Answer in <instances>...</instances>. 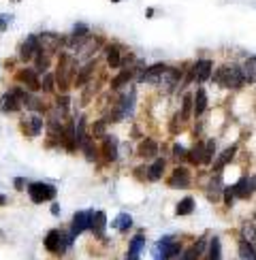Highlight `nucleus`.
Here are the masks:
<instances>
[{"instance_id": "c85d7f7f", "label": "nucleus", "mask_w": 256, "mask_h": 260, "mask_svg": "<svg viewBox=\"0 0 256 260\" xmlns=\"http://www.w3.org/2000/svg\"><path fill=\"white\" fill-rule=\"evenodd\" d=\"M195 209H197V201L192 197H186V199H181L175 205V215H177V218H184V215H190Z\"/></svg>"}, {"instance_id": "7c9ffc66", "label": "nucleus", "mask_w": 256, "mask_h": 260, "mask_svg": "<svg viewBox=\"0 0 256 260\" xmlns=\"http://www.w3.org/2000/svg\"><path fill=\"white\" fill-rule=\"evenodd\" d=\"M222 194H224V186L220 183V175L211 177L209 179V186H207V199L209 201H220Z\"/></svg>"}, {"instance_id": "8fccbe9b", "label": "nucleus", "mask_w": 256, "mask_h": 260, "mask_svg": "<svg viewBox=\"0 0 256 260\" xmlns=\"http://www.w3.org/2000/svg\"><path fill=\"white\" fill-rule=\"evenodd\" d=\"M11 3H21V0H11Z\"/></svg>"}, {"instance_id": "bb28decb", "label": "nucleus", "mask_w": 256, "mask_h": 260, "mask_svg": "<svg viewBox=\"0 0 256 260\" xmlns=\"http://www.w3.org/2000/svg\"><path fill=\"white\" fill-rule=\"evenodd\" d=\"M235 154H237V145H229V147L224 149L222 154L216 158V162H213V171H218V173H220V171H222V169L227 167L229 162L235 158Z\"/></svg>"}, {"instance_id": "e433bc0d", "label": "nucleus", "mask_w": 256, "mask_h": 260, "mask_svg": "<svg viewBox=\"0 0 256 260\" xmlns=\"http://www.w3.org/2000/svg\"><path fill=\"white\" fill-rule=\"evenodd\" d=\"M41 90L47 92V94H51L53 90H56V75L49 73V71L43 75V77H41Z\"/></svg>"}, {"instance_id": "4be33fe9", "label": "nucleus", "mask_w": 256, "mask_h": 260, "mask_svg": "<svg viewBox=\"0 0 256 260\" xmlns=\"http://www.w3.org/2000/svg\"><path fill=\"white\" fill-rule=\"evenodd\" d=\"M60 239H62V231L60 229H51L47 235H45V239H43V245H45V250L53 256H58L60 254Z\"/></svg>"}, {"instance_id": "f8f14e48", "label": "nucleus", "mask_w": 256, "mask_h": 260, "mask_svg": "<svg viewBox=\"0 0 256 260\" xmlns=\"http://www.w3.org/2000/svg\"><path fill=\"white\" fill-rule=\"evenodd\" d=\"M229 190L233 192V197H235V199H241V201L250 199L252 194L256 192V177L245 175V177H241L237 183H233Z\"/></svg>"}, {"instance_id": "a211bd4d", "label": "nucleus", "mask_w": 256, "mask_h": 260, "mask_svg": "<svg viewBox=\"0 0 256 260\" xmlns=\"http://www.w3.org/2000/svg\"><path fill=\"white\" fill-rule=\"evenodd\" d=\"M143 250H145V235L139 233V235H135L131 239V243H128L126 260H139V256H141Z\"/></svg>"}, {"instance_id": "423d86ee", "label": "nucleus", "mask_w": 256, "mask_h": 260, "mask_svg": "<svg viewBox=\"0 0 256 260\" xmlns=\"http://www.w3.org/2000/svg\"><path fill=\"white\" fill-rule=\"evenodd\" d=\"M39 43H41V51L53 56V53H60L62 47H67V37L58 35V32L45 30V32H39Z\"/></svg>"}, {"instance_id": "9b49d317", "label": "nucleus", "mask_w": 256, "mask_h": 260, "mask_svg": "<svg viewBox=\"0 0 256 260\" xmlns=\"http://www.w3.org/2000/svg\"><path fill=\"white\" fill-rule=\"evenodd\" d=\"M15 79L24 85V88L28 90V92H41V75L35 71V69H19L17 73H15Z\"/></svg>"}, {"instance_id": "2f4dec72", "label": "nucleus", "mask_w": 256, "mask_h": 260, "mask_svg": "<svg viewBox=\"0 0 256 260\" xmlns=\"http://www.w3.org/2000/svg\"><path fill=\"white\" fill-rule=\"evenodd\" d=\"M241 71H243V77L245 83H256V56L248 58L241 64Z\"/></svg>"}, {"instance_id": "7ed1b4c3", "label": "nucleus", "mask_w": 256, "mask_h": 260, "mask_svg": "<svg viewBox=\"0 0 256 260\" xmlns=\"http://www.w3.org/2000/svg\"><path fill=\"white\" fill-rule=\"evenodd\" d=\"M184 252L179 237L175 235H165L154 243L152 247V260H177L179 254Z\"/></svg>"}, {"instance_id": "37998d69", "label": "nucleus", "mask_w": 256, "mask_h": 260, "mask_svg": "<svg viewBox=\"0 0 256 260\" xmlns=\"http://www.w3.org/2000/svg\"><path fill=\"white\" fill-rule=\"evenodd\" d=\"M13 188H15L17 192H26V188H28V179H24V177H15V179H13Z\"/></svg>"}, {"instance_id": "72a5a7b5", "label": "nucleus", "mask_w": 256, "mask_h": 260, "mask_svg": "<svg viewBox=\"0 0 256 260\" xmlns=\"http://www.w3.org/2000/svg\"><path fill=\"white\" fill-rule=\"evenodd\" d=\"M111 226L115 231H122V233H128L133 229V218H131V213H120L117 218L111 222Z\"/></svg>"}, {"instance_id": "ea45409f", "label": "nucleus", "mask_w": 256, "mask_h": 260, "mask_svg": "<svg viewBox=\"0 0 256 260\" xmlns=\"http://www.w3.org/2000/svg\"><path fill=\"white\" fill-rule=\"evenodd\" d=\"M105 128H107V122L105 120H99L92 124V137H105Z\"/></svg>"}, {"instance_id": "ddd939ff", "label": "nucleus", "mask_w": 256, "mask_h": 260, "mask_svg": "<svg viewBox=\"0 0 256 260\" xmlns=\"http://www.w3.org/2000/svg\"><path fill=\"white\" fill-rule=\"evenodd\" d=\"M179 79H181V71L177 67H167V71L163 73V77L156 83L163 92H177V85H179Z\"/></svg>"}, {"instance_id": "393cba45", "label": "nucleus", "mask_w": 256, "mask_h": 260, "mask_svg": "<svg viewBox=\"0 0 256 260\" xmlns=\"http://www.w3.org/2000/svg\"><path fill=\"white\" fill-rule=\"evenodd\" d=\"M133 79H135V73H133L131 69H122L120 73H117V77L111 81V90H113V92H122Z\"/></svg>"}, {"instance_id": "f3484780", "label": "nucleus", "mask_w": 256, "mask_h": 260, "mask_svg": "<svg viewBox=\"0 0 256 260\" xmlns=\"http://www.w3.org/2000/svg\"><path fill=\"white\" fill-rule=\"evenodd\" d=\"M167 67L169 64H165V62H156L152 67H145L141 77H139V83H158L160 77H163V73L167 71Z\"/></svg>"}, {"instance_id": "cd10ccee", "label": "nucleus", "mask_w": 256, "mask_h": 260, "mask_svg": "<svg viewBox=\"0 0 256 260\" xmlns=\"http://www.w3.org/2000/svg\"><path fill=\"white\" fill-rule=\"evenodd\" d=\"M92 71H94V62L90 60L85 67H81L79 71H77V75H75V81H73V85H77V88H81V85H85L90 79H92Z\"/></svg>"}, {"instance_id": "5701e85b", "label": "nucleus", "mask_w": 256, "mask_h": 260, "mask_svg": "<svg viewBox=\"0 0 256 260\" xmlns=\"http://www.w3.org/2000/svg\"><path fill=\"white\" fill-rule=\"evenodd\" d=\"M107 67L109 69H122L124 67V56H122V49L120 45H115V43H111L109 47H107Z\"/></svg>"}, {"instance_id": "6ab92c4d", "label": "nucleus", "mask_w": 256, "mask_h": 260, "mask_svg": "<svg viewBox=\"0 0 256 260\" xmlns=\"http://www.w3.org/2000/svg\"><path fill=\"white\" fill-rule=\"evenodd\" d=\"M101 151H103L105 162H115L117 160V139L113 135H105Z\"/></svg>"}, {"instance_id": "a18cd8bd", "label": "nucleus", "mask_w": 256, "mask_h": 260, "mask_svg": "<svg viewBox=\"0 0 256 260\" xmlns=\"http://www.w3.org/2000/svg\"><path fill=\"white\" fill-rule=\"evenodd\" d=\"M177 260H199V256H197V254L188 247V250H184V252L179 254V258H177Z\"/></svg>"}, {"instance_id": "39448f33", "label": "nucleus", "mask_w": 256, "mask_h": 260, "mask_svg": "<svg viewBox=\"0 0 256 260\" xmlns=\"http://www.w3.org/2000/svg\"><path fill=\"white\" fill-rule=\"evenodd\" d=\"M28 197L35 205H43V203H53L58 197V188L53 183H47V181H30L28 183Z\"/></svg>"}, {"instance_id": "473e14b6", "label": "nucleus", "mask_w": 256, "mask_h": 260, "mask_svg": "<svg viewBox=\"0 0 256 260\" xmlns=\"http://www.w3.org/2000/svg\"><path fill=\"white\" fill-rule=\"evenodd\" d=\"M207 260H222V243L220 237H209V245H207Z\"/></svg>"}, {"instance_id": "58836bf2", "label": "nucleus", "mask_w": 256, "mask_h": 260, "mask_svg": "<svg viewBox=\"0 0 256 260\" xmlns=\"http://www.w3.org/2000/svg\"><path fill=\"white\" fill-rule=\"evenodd\" d=\"M73 241H75V237L71 235V231H62V239H60V254L58 256H64L71 247H73Z\"/></svg>"}, {"instance_id": "09e8293b", "label": "nucleus", "mask_w": 256, "mask_h": 260, "mask_svg": "<svg viewBox=\"0 0 256 260\" xmlns=\"http://www.w3.org/2000/svg\"><path fill=\"white\" fill-rule=\"evenodd\" d=\"M5 205H9V199L5 197V194H0V207H5Z\"/></svg>"}, {"instance_id": "0eeeda50", "label": "nucleus", "mask_w": 256, "mask_h": 260, "mask_svg": "<svg viewBox=\"0 0 256 260\" xmlns=\"http://www.w3.org/2000/svg\"><path fill=\"white\" fill-rule=\"evenodd\" d=\"M19 128H21V133H24L26 137L32 139V137H39L43 133L45 122H43V115L41 113H26L24 117H21Z\"/></svg>"}, {"instance_id": "b1692460", "label": "nucleus", "mask_w": 256, "mask_h": 260, "mask_svg": "<svg viewBox=\"0 0 256 260\" xmlns=\"http://www.w3.org/2000/svg\"><path fill=\"white\" fill-rule=\"evenodd\" d=\"M165 169H167V160L165 158H156L152 165L147 167L145 177L149 181H160V179H163V175H165Z\"/></svg>"}, {"instance_id": "f03ea898", "label": "nucleus", "mask_w": 256, "mask_h": 260, "mask_svg": "<svg viewBox=\"0 0 256 260\" xmlns=\"http://www.w3.org/2000/svg\"><path fill=\"white\" fill-rule=\"evenodd\" d=\"M213 81L227 90H239L245 85V77L241 71V64H222V67L213 73Z\"/></svg>"}, {"instance_id": "aec40b11", "label": "nucleus", "mask_w": 256, "mask_h": 260, "mask_svg": "<svg viewBox=\"0 0 256 260\" xmlns=\"http://www.w3.org/2000/svg\"><path fill=\"white\" fill-rule=\"evenodd\" d=\"M107 226H109V220H107L105 211H92V222H90V231L94 237H103Z\"/></svg>"}, {"instance_id": "dca6fc26", "label": "nucleus", "mask_w": 256, "mask_h": 260, "mask_svg": "<svg viewBox=\"0 0 256 260\" xmlns=\"http://www.w3.org/2000/svg\"><path fill=\"white\" fill-rule=\"evenodd\" d=\"M21 107L28 113H47V105L43 103V99H39V96H35V92L28 90L21 92Z\"/></svg>"}, {"instance_id": "c756f323", "label": "nucleus", "mask_w": 256, "mask_h": 260, "mask_svg": "<svg viewBox=\"0 0 256 260\" xmlns=\"http://www.w3.org/2000/svg\"><path fill=\"white\" fill-rule=\"evenodd\" d=\"M32 62H35V67H32V69H35L39 75H45L49 71V67H51V56H49V53H45V51H39Z\"/></svg>"}, {"instance_id": "4468645a", "label": "nucleus", "mask_w": 256, "mask_h": 260, "mask_svg": "<svg viewBox=\"0 0 256 260\" xmlns=\"http://www.w3.org/2000/svg\"><path fill=\"white\" fill-rule=\"evenodd\" d=\"M213 75V60L209 58H201L195 62V67H192V77H195L197 83H207Z\"/></svg>"}, {"instance_id": "6e6552de", "label": "nucleus", "mask_w": 256, "mask_h": 260, "mask_svg": "<svg viewBox=\"0 0 256 260\" xmlns=\"http://www.w3.org/2000/svg\"><path fill=\"white\" fill-rule=\"evenodd\" d=\"M190 183H192V175L184 165L175 167L173 173L167 177V186L173 188V190H186V188H190Z\"/></svg>"}, {"instance_id": "49530a36", "label": "nucleus", "mask_w": 256, "mask_h": 260, "mask_svg": "<svg viewBox=\"0 0 256 260\" xmlns=\"http://www.w3.org/2000/svg\"><path fill=\"white\" fill-rule=\"evenodd\" d=\"M222 197H224V203H227V207H231V205H233L235 201H237V199L233 197V192H231L229 188H224V194H222Z\"/></svg>"}, {"instance_id": "c9c22d12", "label": "nucleus", "mask_w": 256, "mask_h": 260, "mask_svg": "<svg viewBox=\"0 0 256 260\" xmlns=\"http://www.w3.org/2000/svg\"><path fill=\"white\" fill-rule=\"evenodd\" d=\"M239 260H256V247L250 245L248 241L239 239Z\"/></svg>"}, {"instance_id": "c03bdc74", "label": "nucleus", "mask_w": 256, "mask_h": 260, "mask_svg": "<svg viewBox=\"0 0 256 260\" xmlns=\"http://www.w3.org/2000/svg\"><path fill=\"white\" fill-rule=\"evenodd\" d=\"M73 35H90V26L88 24H81V21H79V24L73 26Z\"/></svg>"}, {"instance_id": "a878e982", "label": "nucleus", "mask_w": 256, "mask_h": 260, "mask_svg": "<svg viewBox=\"0 0 256 260\" xmlns=\"http://www.w3.org/2000/svg\"><path fill=\"white\" fill-rule=\"evenodd\" d=\"M137 154L141 156V158H145V160L156 158V156H158V143H156L154 139H143L141 143H139Z\"/></svg>"}, {"instance_id": "3c124183", "label": "nucleus", "mask_w": 256, "mask_h": 260, "mask_svg": "<svg viewBox=\"0 0 256 260\" xmlns=\"http://www.w3.org/2000/svg\"><path fill=\"white\" fill-rule=\"evenodd\" d=\"M111 3H122V0H111Z\"/></svg>"}, {"instance_id": "9d476101", "label": "nucleus", "mask_w": 256, "mask_h": 260, "mask_svg": "<svg viewBox=\"0 0 256 260\" xmlns=\"http://www.w3.org/2000/svg\"><path fill=\"white\" fill-rule=\"evenodd\" d=\"M41 51V43H39V35H28L24 41H21V45H19V51H17V56L21 62H32L35 60V56Z\"/></svg>"}, {"instance_id": "f704fd0d", "label": "nucleus", "mask_w": 256, "mask_h": 260, "mask_svg": "<svg viewBox=\"0 0 256 260\" xmlns=\"http://www.w3.org/2000/svg\"><path fill=\"white\" fill-rule=\"evenodd\" d=\"M192 115V94H184L181 99V111H179V122H188Z\"/></svg>"}, {"instance_id": "4c0bfd02", "label": "nucleus", "mask_w": 256, "mask_h": 260, "mask_svg": "<svg viewBox=\"0 0 256 260\" xmlns=\"http://www.w3.org/2000/svg\"><path fill=\"white\" fill-rule=\"evenodd\" d=\"M241 239H243V241H248L250 245L256 247V229H254L250 222H245V224L241 226Z\"/></svg>"}, {"instance_id": "2eb2a0df", "label": "nucleus", "mask_w": 256, "mask_h": 260, "mask_svg": "<svg viewBox=\"0 0 256 260\" xmlns=\"http://www.w3.org/2000/svg\"><path fill=\"white\" fill-rule=\"evenodd\" d=\"M90 222H92V211L90 209L77 211V213H75V218L71 220V235L73 237H79L85 231H90Z\"/></svg>"}, {"instance_id": "de8ad7c7", "label": "nucleus", "mask_w": 256, "mask_h": 260, "mask_svg": "<svg viewBox=\"0 0 256 260\" xmlns=\"http://www.w3.org/2000/svg\"><path fill=\"white\" fill-rule=\"evenodd\" d=\"M51 213H53V215H58V213H60V205H58L56 201L51 203Z\"/></svg>"}, {"instance_id": "f257e3e1", "label": "nucleus", "mask_w": 256, "mask_h": 260, "mask_svg": "<svg viewBox=\"0 0 256 260\" xmlns=\"http://www.w3.org/2000/svg\"><path fill=\"white\" fill-rule=\"evenodd\" d=\"M79 71V64L77 58L71 56L67 51H60V58H58V71H56V88L67 92L73 81H75V75Z\"/></svg>"}, {"instance_id": "412c9836", "label": "nucleus", "mask_w": 256, "mask_h": 260, "mask_svg": "<svg viewBox=\"0 0 256 260\" xmlns=\"http://www.w3.org/2000/svg\"><path fill=\"white\" fill-rule=\"evenodd\" d=\"M205 111H207V92H205V88H199L192 94V115L201 117Z\"/></svg>"}, {"instance_id": "79ce46f5", "label": "nucleus", "mask_w": 256, "mask_h": 260, "mask_svg": "<svg viewBox=\"0 0 256 260\" xmlns=\"http://www.w3.org/2000/svg\"><path fill=\"white\" fill-rule=\"evenodd\" d=\"M173 156H175L177 160H186V156H188V149H186L184 145L175 143V145H173Z\"/></svg>"}, {"instance_id": "1a4fd4ad", "label": "nucleus", "mask_w": 256, "mask_h": 260, "mask_svg": "<svg viewBox=\"0 0 256 260\" xmlns=\"http://www.w3.org/2000/svg\"><path fill=\"white\" fill-rule=\"evenodd\" d=\"M21 88H13V90H7L0 99V109L5 113H19L24 107H21Z\"/></svg>"}, {"instance_id": "20e7f679", "label": "nucleus", "mask_w": 256, "mask_h": 260, "mask_svg": "<svg viewBox=\"0 0 256 260\" xmlns=\"http://www.w3.org/2000/svg\"><path fill=\"white\" fill-rule=\"evenodd\" d=\"M213 154H216V141L209 139L205 141V143H197L195 147L188 149V156H186V162H190V165H199V167H207L211 165L213 160Z\"/></svg>"}, {"instance_id": "a19ab883", "label": "nucleus", "mask_w": 256, "mask_h": 260, "mask_svg": "<svg viewBox=\"0 0 256 260\" xmlns=\"http://www.w3.org/2000/svg\"><path fill=\"white\" fill-rule=\"evenodd\" d=\"M11 21H13V15L11 13H0V32H7Z\"/></svg>"}]
</instances>
